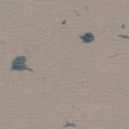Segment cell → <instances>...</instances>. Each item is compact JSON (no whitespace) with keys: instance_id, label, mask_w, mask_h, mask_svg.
Returning <instances> with one entry per match:
<instances>
[{"instance_id":"6da1fadb","label":"cell","mask_w":129,"mask_h":129,"mask_svg":"<svg viewBox=\"0 0 129 129\" xmlns=\"http://www.w3.org/2000/svg\"><path fill=\"white\" fill-rule=\"evenodd\" d=\"M26 61H27L26 56H17V58H14V61L11 64V72H24V70H27V72L34 73V70L26 66Z\"/></svg>"},{"instance_id":"7a4b0ae2","label":"cell","mask_w":129,"mask_h":129,"mask_svg":"<svg viewBox=\"0 0 129 129\" xmlns=\"http://www.w3.org/2000/svg\"><path fill=\"white\" fill-rule=\"evenodd\" d=\"M81 40H82L84 43H93V41H94V34H91V32L82 34V35H81Z\"/></svg>"}]
</instances>
